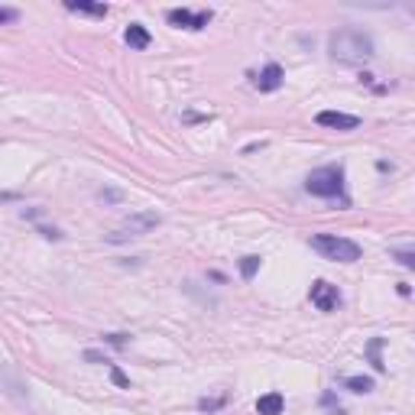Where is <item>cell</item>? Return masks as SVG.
Wrapping results in <instances>:
<instances>
[{
	"label": "cell",
	"mask_w": 415,
	"mask_h": 415,
	"mask_svg": "<svg viewBox=\"0 0 415 415\" xmlns=\"http://www.w3.org/2000/svg\"><path fill=\"white\" fill-rule=\"evenodd\" d=\"M328 52L341 65H360V62L373 59V39L364 29H338L328 39Z\"/></svg>",
	"instance_id": "obj_1"
},
{
	"label": "cell",
	"mask_w": 415,
	"mask_h": 415,
	"mask_svg": "<svg viewBox=\"0 0 415 415\" xmlns=\"http://www.w3.org/2000/svg\"><path fill=\"white\" fill-rule=\"evenodd\" d=\"M312 247L325 260H334V263H357L360 260V244L347 240V237H338V234H315Z\"/></svg>",
	"instance_id": "obj_2"
},
{
	"label": "cell",
	"mask_w": 415,
	"mask_h": 415,
	"mask_svg": "<svg viewBox=\"0 0 415 415\" xmlns=\"http://www.w3.org/2000/svg\"><path fill=\"white\" fill-rule=\"evenodd\" d=\"M305 192L318 198H341L344 195V169L341 166H321V169L308 172Z\"/></svg>",
	"instance_id": "obj_3"
},
{
	"label": "cell",
	"mask_w": 415,
	"mask_h": 415,
	"mask_svg": "<svg viewBox=\"0 0 415 415\" xmlns=\"http://www.w3.org/2000/svg\"><path fill=\"white\" fill-rule=\"evenodd\" d=\"M162 224V218H159L156 211H143V214H134V218H127V224H123L121 231L108 234L110 244H123V240H134V237H143V234H149L153 227H159Z\"/></svg>",
	"instance_id": "obj_4"
},
{
	"label": "cell",
	"mask_w": 415,
	"mask_h": 415,
	"mask_svg": "<svg viewBox=\"0 0 415 415\" xmlns=\"http://www.w3.org/2000/svg\"><path fill=\"white\" fill-rule=\"evenodd\" d=\"M312 305L318 308V312H338L341 308V292H338V286H331V282L318 279L312 282Z\"/></svg>",
	"instance_id": "obj_5"
},
{
	"label": "cell",
	"mask_w": 415,
	"mask_h": 415,
	"mask_svg": "<svg viewBox=\"0 0 415 415\" xmlns=\"http://www.w3.org/2000/svg\"><path fill=\"white\" fill-rule=\"evenodd\" d=\"M166 20H169L172 26H185V29H205L208 23H211V10H185V7H179V10H169L166 13Z\"/></svg>",
	"instance_id": "obj_6"
},
{
	"label": "cell",
	"mask_w": 415,
	"mask_h": 415,
	"mask_svg": "<svg viewBox=\"0 0 415 415\" xmlns=\"http://www.w3.org/2000/svg\"><path fill=\"white\" fill-rule=\"evenodd\" d=\"M315 121L321 123V127L341 130V134H347V130H357V127H360V117H354V114H341V110H321Z\"/></svg>",
	"instance_id": "obj_7"
},
{
	"label": "cell",
	"mask_w": 415,
	"mask_h": 415,
	"mask_svg": "<svg viewBox=\"0 0 415 415\" xmlns=\"http://www.w3.org/2000/svg\"><path fill=\"white\" fill-rule=\"evenodd\" d=\"M282 78H286V75H282V68L276 65V62H269L266 68L257 75V88H260V91H279Z\"/></svg>",
	"instance_id": "obj_8"
},
{
	"label": "cell",
	"mask_w": 415,
	"mask_h": 415,
	"mask_svg": "<svg viewBox=\"0 0 415 415\" xmlns=\"http://www.w3.org/2000/svg\"><path fill=\"white\" fill-rule=\"evenodd\" d=\"M123 42H127L130 49H147L149 42H153V36H149V29L143 23H130L123 29Z\"/></svg>",
	"instance_id": "obj_9"
},
{
	"label": "cell",
	"mask_w": 415,
	"mask_h": 415,
	"mask_svg": "<svg viewBox=\"0 0 415 415\" xmlns=\"http://www.w3.org/2000/svg\"><path fill=\"white\" fill-rule=\"evenodd\" d=\"M282 405H286L282 392H266V396L257 399V412L260 415H282Z\"/></svg>",
	"instance_id": "obj_10"
},
{
	"label": "cell",
	"mask_w": 415,
	"mask_h": 415,
	"mask_svg": "<svg viewBox=\"0 0 415 415\" xmlns=\"http://www.w3.org/2000/svg\"><path fill=\"white\" fill-rule=\"evenodd\" d=\"M65 10L72 13H88V16H108V3H81V0H68Z\"/></svg>",
	"instance_id": "obj_11"
},
{
	"label": "cell",
	"mask_w": 415,
	"mask_h": 415,
	"mask_svg": "<svg viewBox=\"0 0 415 415\" xmlns=\"http://www.w3.org/2000/svg\"><path fill=\"white\" fill-rule=\"evenodd\" d=\"M344 386L351 392H373V379L370 377H347L344 379Z\"/></svg>",
	"instance_id": "obj_12"
},
{
	"label": "cell",
	"mask_w": 415,
	"mask_h": 415,
	"mask_svg": "<svg viewBox=\"0 0 415 415\" xmlns=\"http://www.w3.org/2000/svg\"><path fill=\"white\" fill-rule=\"evenodd\" d=\"M257 269H260V257H244V260H240V276H244V279H253V276H257Z\"/></svg>",
	"instance_id": "obj_13"
},
{
	"label": "cell",
	"mask_w": 415,
	"mask_h": 415,
	"mask_svg": "<svg viewBox=\"0 0 415 415\" xmlns=\"http://www.w3.org/2000/svg\"><path fill=\"white\" fill-rule=\"evenodd\" d=\"M221 405H224V396H218V399H201L198 409H201V412H218Z\"/></svg>",
	"instance_id": "obj_14"
},
{
	"label": "cell",
	"mask_w": 415,
	"mask_h": 415,
	"mask_svg": "<svg viewBox=\"0 0 415 415\" xmlns=\"http://www.w3.org/2000/svg\"><path fill=\"white\" fill-rule=\"evenodd\" d=\"M110 379H114L121 390H130V379H127V373H123V370H117V366H110Z\"/></svg>",
	"instance_id": "obj_15"
},
{
	"label": "cell",
	"mask_w": 415,
	"mask_h": 415,
	"mask_svg": "<svg viewBox=\"0 0 415 415\" xmlns=\"http://www.w3.org/2000/svg\"><path fill=\"white\" fill-rule=\"evenodd\" d=\"M379 347H383V341H379V338H373V341H370V357H373V366H377V370H383V364H379Z\"/></svg>",
	"instance_id": "obj_16"
},
{
	"label": "cell",
	"mask_w": 415,
	"mask_h": 415,
	"mask_svg": "<svg viewBox=\"0 0 415 415\" xmlns=\"http://www.w3.org/2000/svg\"><path fill=\"white\" fill-rule=\"evenodd\" d=\"M396 260H399L405 269H415V257L409 253V250H399V253H396Z\"/></svg>",
	"instance_id": "obj_17"
},
{
	"label": "cell",
	"mask_w": 415,
	"mask_h": 415,
	"mask_svg": "<svg viewBox=\"0 0 415 415\" xmlns=\"http://www.w3.org/2000/svg\"><path fill=\"white\" fill-rule=\"evenodd\" d=\"M16 20V10H10V7H0V23H13Z\"/></svg>",
	"instance_id": "obj_18"
},
{
	"label": "cell",
	"mask_w": 415,
	"mask_h": 415,
	"mask_svg": "<svg viewBox=\"0 0 415 415\" xmlns=\"http://www.w3.org/2000/svg\"><path fill=\"white\" fill-rule=\"evenodd\" d=\"M85 360H91V364H108V357L98 354V351H85Z\"/></svg>",
	"instance_id": "obj_19"
},
{
	"label": "cell",
	"mask_w": 415,
	"mask_h": 415,
	"mask_svg": "<svg viewBox=\"0 0 415 415\" xmlns=\"http://www.w3.org/2000/svg\"><path fill=\"white\" fill-rule=\"evenodd\" d=\"M104 341H108V344H114V347H123V344H127V334H108Z\"/></svg>",
	"instance_id": "obj_20"
}]
</instances>
